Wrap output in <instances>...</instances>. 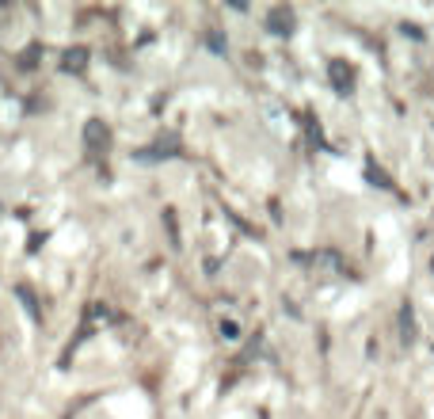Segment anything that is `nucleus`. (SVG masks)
Segmentation results:
<instances>
[{
	"label": "nucleus",
	"instance_id": "2",
	"mask_svg": "<svg viewBox=\"0 0 434 419\" xmlns=\"http://www.w3.org/2000/svg\"><path fill=\"white\" fill-rule=\"evenodd\" d=\"M289 27H294V16H289L286 8H274L271 12V31L274 35H289Z\"/></svg>",
	"mask_w": 434,
	"mask_h": 419
},
{
	"label": "nucleus",
	"instance_id": "3",
	"mask_svg": "<svg viewBox=\"0 0 434 419\" xmlns=\"http://www.w3.org/2000/svg\"><path fill=\"white\" fill-rule=\"evenodd\" d=\"M237 332H240V328L232 324V321H225V324H221V336H225V339H237Z\"/></svg>",
	"mask_w": 434,
	"mask_h": 419
},
{
	"label": "nucleus",
	"instance_id": "4",
	"mask_svg": "<svg viewBox=\"0 0 434 419\" xmlns=\"http://www.w3.org/2000/svg\"><path fill=\"white\" fill-rule=\"evenodd\" d=\"M430 271H434V259H430Z\"/></svg>",
	"mask_w": 434,
	"mask_h": 419
},
{
	"label": "nucleus",
	"instance_id": "1",
	"mask_svg": "<svg viewBox=\"0 0 434 419\" xmlns=\"http://www.w3.org/2000/svg\"><path fill=\"white\" fill-rule=\"evenodd\" d=\"M328 73H331V84H336L339 92H347V88H351V69H347L343 61H331Z\"/></svg>",
	"mask_w": 434,
	"mask_h": 419
}]
</instances>
